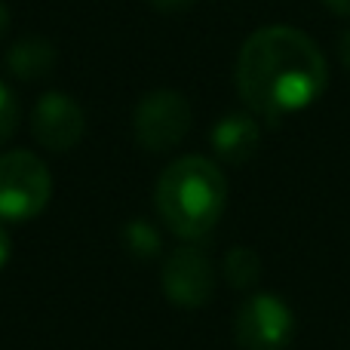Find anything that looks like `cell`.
Wrapping results in <instances>:
<instances>
[{"mask_svg": "<svg viewBox=\"0 0 350 350\" xmlns=\"http://www.w3.org/2000/svg\"><path fill=\"white\" fill-rule=\"evenodd\" d=\"M55 62H59V53L55 46L46 40V37H22L16 40L10 49H6V71L16 80H40L49 77L55 71Z\"/></svg>", "mask_w": 350, "mask_h": 350, "instance_id": "cell-9", "label": "cell"}, {"mask_svg": "<svg viewBox=\"0 0 350 350\" xmlns=\"http://www.w3.org/2000/svg\"><path fill=\"white\" fill-rule=\"evenodd\" d=\"M53 193L49 170L31 151L0 154V218L6 221H28L40 215Z\"/></svg>", "mask_w": 350, "mask_h": 350, "instance_id": "cell-3", "label": "cell"}, {"mask_svg": "<svg viewBox=\"0 0 350 350\" xmlns=\"http://www.w3.org/2000/svg\"><path fill=\"white\" fill-rule=\"evenodd\" d=\"M163 292L178 308H203L215 292V271L193 246H181L163 265Z\"/></svg>", "mask_w": 350, "mask_h": 350, "instance_id": "cell-7", "label": "cell"}, {"mask_svg": "<svg viewBox=\"0 0 350 350\" xmlns=\"http://www.w3.org/2000/svg\"><path fill=\"white\" fill-rule=\"evenodd\" d=\"M258 142H261V126L255 120V114H249V111L228 114L212 126V151L230 166L252 160L255 151H258Z\"/></svg>", "mask_w": 350, "mask_h": 350, "instance_id": "cell-8", "label": "cell"}, {"mask_svg": "<svg viewBox=\"0 0 350 350\" xmlns=\"http://www.w3.org/2000/svg\"><path fill=\"white\" fill-rule=\"evenodd\" d=\"M326 55L314 37L289 25H267L246 37L237 55V92L249 114L283 120L326 92Z\"/></svg>", "mask_w": 350, "mask_h": 350, "instance_id": "cell-1", "label": "cell"}, {"mask_svg": "<svg viewBox=\"0 0 350 350\" xmlns=\"http://www.w3.org/2000/svg\"><path fill=\"white\" fill-rule=\"evenodd\" d=\"M326 10H332L335 16H345V18H350V0H320Z\"/></svg>", "mask_w": 350, "mask_h": 350, "instance_id": "cell-15", "label": "cell"}, {"mask_svg": "<svg viewBox=\"0 0 350 350\" xmlns=\"http://www.w3.org/2000/svg\"><path fill=\"white\" fill-rule=\"evenodd\" d=\"M123 243H126V249L135 258H151V255L160 252V234L145 218H135V221H129L123 228Z\"/></svg>", "mask_w": 350, "mask_h": 350, "instance_id": "cell-11", "label": "cell"}, {"mask_svg": "<svg viewBox=\"0 0 350 350\" xmlns=\"http://www.w3.org/2000/svg\"><path fill=\"white\" fill-rule=\"evenodd\" d=\"M6 31H10V10L0 3V40L6 37Z\"/></svg>", "mask_w": 350, "mask_h": 350, "instance_id": "cell-17", "label": "cell"}, {"mask_svg": "<svg viewBox=\"0 0 350 350\" xmlns=\"http://www.w3.org/2000/svg\"><path fill=\"white\" fill-rule=\"evenodd\" d=\"M154 203L163 224L181 240H200L218 224L228 203V181L212 160L187 154L157 178Z\"/></svg>", "mask_w": 350, "mask_h": 350, "instance_id": "cell-2", "label": "cell"}, {"mask_svg": "<svg viewBox=\"0 0 350 350\" xmlns=\"http://www.w3.org/2000/svg\"><path fill=\"white\" fill-rule=\"evenodd\" d=\"M338 55H341V65H345V71L350 74V31H345L338 40Z\"/></svg>", "mask_w": 350, "mask_h": 350, "instance_id": "cell-14", "label": "cell"}, {"mask_svg": "<svg viewBox=\"0 0 350 350\" xmlns=\"http://www.w3.org/2000/svg\"><path fill=\"white\" fill-rule=\"evenodd\" d=\"M10 252H12V243H10V234H6V228L0 224V267L10 261Z\"/></svg>", "mask_w": 350, "mask_h": 350, "instance_id": "cell-16", "label": "cell"}, {"mask_svg": "<svg viewBox=\"0 0 350 350\" xmlns=\"http://www.w3.org/2000/svg\"><path fill=\"white\" fill-rule=\"evenodd\" d=\"M197 0H151L154 10L160 12H181V10H191Z\"/></svg>", "mask_w": 350, "mask_h": 350, "instance_id": "cell-13", "label": "cell"}, {"mask_svg": "<svg viewBox=\"0 0 350 350\" xmlns=\"http://www.w3.org/2000/svg\"><path fill=\"white\" fill-rule=\"evenodd\" d=\"M295 332V317L283 298L261 292L234 317V338L243 350H286Z\"/></svg>", "mask_w": 350, "mask_h": 350, "instance_id": "cell-5", "label": "cell"}, {"mask_svg": "<svg viewBox=\"0 0 350 350\" xmlns=\"http://www.w3.org/2000/svg\"><path fill=\"white\" fill-rule=\"evenodd\" d=\"M86 133V117L83 108L74 102L68 92H46L31 111V135L40 148L53 154H65L74 145H80Z\"/></svg>", "mask_w": 350, "mask_h": 350, "instance_id": "cell-6", "label": "cell"}, {"mask_svg": "<svg viewBox=\"0 0 350 350\" xmlns=\"http://www.w3.org/2000/svg\"><path fill=\"white\" fill-rule=\"evenodd\" d=\"M191 102L178 90H154L135 108L133 133L145 151L163 154L185 142V135L191 133Z\"/></svg>", "mask_w": 350, "mask_h": 350, "instance_id": "cell-4", "label": "cell"}, {"mask_svg": "<svg viewBox=\"0 0 350 350\" xmlns=\"http://www.w3.org/2000/svg\"><path fill=\"white\" fill-rule=\"evenodd\" d=\"M18 129V102L6 83H0V148L16 135Z\"/></svg>", "mask_w": 350, "mask_h": 350, "instance_id": "cell-12", "label": "cell"}, {"mask_svg": "<svg viewBox=\"0 0 350 350\" xmlns=\"http://www.w3.org/2000/svg\"><path fill=\"white\" fill-rule=\"evenodd\" d=\"M258 273H261V261L252 249L237 246L224 255V277H228V283L234 289H249L258 280Z\"/></svg>", "mask_w": 350, "mask_h": 350, "instance_id": "cell-10", "label": "cell"}]
</instances>
